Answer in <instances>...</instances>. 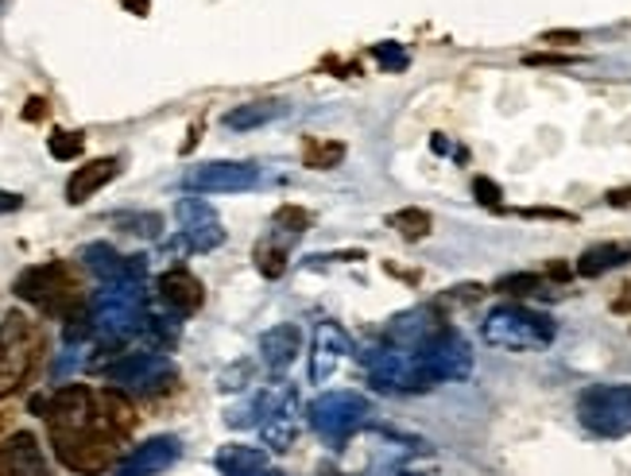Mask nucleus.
<instances>
[{
    "label": "nucleus",
    "instance_id": "33",
    "mask_svg": "<svg viewBox=\"0 0 631 476\" xmlns=\"http://www.w3.org/2000/svg\"><path fill=\"white\" fill-rule=\"evenodd\" d=\"M484 295V287H476V283H465V287H450V295H442V298H435V310H442V306H473L476 298Z\"/></svg>",
    "mask_w": 631,
    "mask_h": 476
},
{
    "label": "nucleus",
    "instance_id": "28",
    "mask_svg": "<svg viewBox=\"0 0 631 476\" xmlns=\"http://www.w3.org/2000/svg\"><path fill=\"white\" fill-rule=\"evenodd\" d=\"M288 245H279V240L263 237L260 245H256V268H260L263 280H279L283 271H288Z\"/></svg>",
    "mask_w": 631,
    "mask_h": 476
},
{
    "label": "nucleus",
    "instance_id": "2",
    "mask_svg": "<svg viewBox=\"0 0 631 476\" xmlns=\"http://www.w3.org/2000/svg\"><path fill=\"white\" fill-rule=\"evenodd\" d=\"M481 337L484 345L508 349V353H539L557 337V326L550 314L531 310L523 303H500L484 314Z\"/></svg>",
    "mask_w": 631,
    "mask_h": 476
},
{
    "label": "nucleus",
    "instance_id": "40",
    "mask_svg": "<svg viewBox=\"0 0 631 476\" xmlns=\"http://www.w3.org/2000/svg\"><path fill=\"white\" fill-rule=\"evenodd\" d=\"M542 39H547V43H574L577 35H574V32H547Z\"/></svg>",
    "mask_w": 631,
    "mask_h": 476
},
{
    "label": "nucleus",
    "instance_id": "34",
    "mask_svg": "<svg viewBox=\"0 0 631 476\" xmlns=\"http://www.w3.org/2000/svg\"><path fill=\"white\" fill-rule=\"evenodd\" d=\"M473 197L481 202V206H488V209H500L504 206V202H500L504 190L496 186L493 179H484V174H481V179H473Z\"/></svg>",
    "mask_w": 631,
    "mask_h": 476
},
{
    "label": "nucleus",
    "instance_id": "19",
    "mask_svg": "<svg viewBox=\"0 0 631 476\" xmlns=\"http://www.w3.org/2000/svg\"><path fill=\"white\" fill-rule=\"evenodd\" d=\"M298 353H303V329L295 321H279L260 333V361L268 364V372H288Z\"/></svg>",
    "mask_w": 631,
    "mask_h": 476
},
{
    "label": "nucleus",
    "instance_id": "43",
    "mask_svg": "<svg viewBox=\"0 0 631 476\" xmlns=\"http://www.w3.org/2000/svg\"><path fill=\"white\" fill-rule=\"evenodd\" d=\"M399 476H435V473H399Z\"/></svg>",
    "mask_w": 631,
    "mask_h": 476
},
{
    "label": "nucleus",
    "instance_id": "16",
    "mask_svg": "<svg viewBox=\"0 0 631 476\" xmlns=\"http://www.w3.org/2000/svg\"><path fill=\"white\" fill-rule=\"evenodd\" d=\"M353 353V341L337 321H322L314 329V349H311V384H326L337 369H341L345 356Z\"/></svg>",
    "mask_w": 631,
    "mask_h": 476
},
{
    "label": "nucleus",
    "instance_id": "35",
    "mask_svg": "<svg viewBox=\"0 0 631 476\" xmlns=\"http://www.w3.org/2000/svg\"><path fill=\"white\" fill-rule=\"evenodd\" d=\"M248 372H252V364H237V369H229L222 376V387H225V392H237V387H245Z\"/></svg>",
    "mask_w": 631,
    "mask_h": 476
},
{
    "label": "nucleus",
    "instance_id": "26",
    "mask_svg": "<svg viewBox=\"0 0 631 476\" xmlns=\"http://www.w3.org/2000/svg\"><path fill=\"white\" fill-rule=\"evenodd\" d=\"M387 229H395L403 240H422L430 229H435V217H430L427 209L407 206V209H395V214L387 217Z\"/></svg>",
    "mask_w": 631,
    "mask_h": 476
},
{
    "label": "nucleus",
    "instance_id": "1",
    "mask_svg": "<svg viewBox=\"0 0 631 476\" xmlns=\"http://www.w3.org/2000/svg\"><path fill=\"white\" fill-rule=\"evenodd\" d=\"M86 318H90L98 345H121L128 337L144 333V326H148L144 280L101 283V291H93L90 306H86Z\"/></svg>",
    "mask_w": 631,
    "mask_h": 476
},
{
    "label": "nucleus",
    "instance_id": "5",
    "mask_svg": "<svg viewBox=\"0 0 631 476\" xmlns=\"http://www.w3.org/2000/svg\"><path fill=\"white\" fill-rule=\"evenodd\" d=\"M43 353V329L24 310L4 314L0 321V399H9L27 376Z\"/></svg>",
    "mask_w": 631,
    "mask_h": 476
},
{
    "label": "nucleus",
    "instance_id": "36",
    "mask_svg": "<svg viewBox=\"0 0 631 476\" xmlns=\"http://www.w3.org/2000/svg\"><path fill=\"white\" fill-rule=\"evenodd\" d=\"M20 206H24V197L12 194V190H0V217H4V214H16Z\"/></svg>",
    "mask_w": 631,
    "mask_h": 476
},
{
    "label": "nucleus",
    "instance_id": "32",
    "mask_svg": "<svg viewBox=\"0 0 631 476\" xmlns=\"http://www.w3.org/2000/svg\"><path fill=\"white\" fill-rule=\"evenodd\" d=\"M372 55H376V63L384 66V70H392V75H403V70L410 66V55L399 47V43H376Z\"/></svg>",
    "mask_w": 631,
    "mask_h": 476
},
{
    "label": "nucleus",
    "instance_id": "24",
    "mask_svg": "<svg viewBox=\"0 0 631 476\" xmlns=\"http://www.w3.org/2000/svg\"><path fill=\"white\" fill-rule=\"evenodd\" d=\"M306 229H311V214H306V209H298V206H279L275 217H271V225H268V237L291 248L298 237H303Z\"/></svg>",
    "mask_w": 631,
    "mask_h": 476
},
{
    "label": "nucleus",
    "instance_id": "38",
    "mask_svg": "<svg viewBox=\"0 0 631 476\" xmlns=\"http://www.w3.org/2000/svg\"><path fill=\"white\" fill-rule=\"evenodd\" d=\"M527 63H531V66H562V63H574V58H566V55H531Z\"/></svg>",
    "mask_w": 631,
    "mask_h": 476
},
{
    "label": "nucleus",
    "instance_id": "9",
    "mask_svg": "<svg viewBox=\"0 0 631 476\" xmlns=\"http://www.w3.org/2000/svg\"><path fill=\"white\" fill-rule=\"evenodd\" d=\"M415 356L422 376L430 379V387L453 384V379H465L469 372H473V349H469V341L453 326H446L442 333H438L435 341H427Z\"/></svg>",
    "mask_w": 631,
    "mask_h": 476
},
{
    "label": "nucleus",
    "instance_id": "23",
    "mask_svg": "<svg viewBox=\"0 0 631 476\" xmlns=\"http://www.w3.org/2000/svg\"><path fill=\"white\" fill-rule=\"evenodd\" d=\"M214 465L222 476H252L260 473V468H268V450H256V445H222Z\"/></svg>",
    "mask_w": 631,
    "mask_h": 476
},
{
    "label": "nucleus",
    "instance_id": "11",
    "mask_svg": "<svg viewBox=\"0 0 631 476\" xmlns=\"http://www.w3.org/2000/svg\"><path fill=\"white\" fill-rule=\"evenodd\" d=\"M364 364H369V379L380 392H430V379L418 369V356L407 349H376Z\"/></svg>",
    "mask_w": 631,
    "mask_h": 476
},
{
    "label": "nucleus",
    "instance_id": "41",
    "mask_svg": "<svg viewBox=\"0 0 631 476\" xmlns=\"http://www.w3.org/2000/svg\"><path fill=\"white\" fill-rule=\"evenodd\" d=\"M124 9H132L136 16H148V0H124Z\"/></svg>",
    "mask_w": 631,
    "mask_h": 476
},
{
    "label": "nucleus",
    "instance_id": "4",
    "mask_svg": "<svg viewBox=\"0 0 631 476\" xmlns=\"http://www.w3.org/2000/svg\"><path fill=\"white\" fill-rule=\"evenodd\" d=\"M121 430L113 422H93L82 430H50V445H55L58 461L78 476H101L109 468H116V442Z\"/></svg>",
    "mask_w": 631,
    "mask_h": 476
},
{
    "label": "nucleus",
    "instance_id": "17",
    "mask_svg": "<svg viewBox=\"0 0 631 476\" xmlns=\"http://www.w3.org/2000/svg\"><path fill=\"white\" fill-rule=\"evenodd\" d=\"M0 473L4 476H50L47 453L32 430H16L0 445Z\"/></svg>",
    "mask_w": 631,
    "mask_h": 476
},
{
    "label": "nucleus",
    "instance_id": "22",
    "mask_svg": "<svg viewBox=\"0 0 631 476\" xmlns=\"http://www.w3.org/2000/svg\"><path fill=\"white\" fill-rule=\"evenodd\" d=\"M288 113V101H248V105H237L225 113V128L229 132H252V128H263V124L279 121V116Z\"/></svg>",
    "mask_w": 631,
    "mask_h": 476
},
{
    "label": "nucleus",
    "instance_id": "37",
    "mask_svg": "<svg viewBox=\"0 0 631 476\" xmlns=\"http://www.w3.org/2000/svg\"><path fill=\"white\" fill-rule=\"evenodd\" d=\"M43 116H47V101H43V98H32V101H27L24 121H43Z\"/></svg>",
    "mask_w": 631,
    "mask_h": 476
},
{
    "label": "nucleus",
    "instance_id": "12",
    "mask_svg": "<svg viewBox=\"0 0 631 476\" xmlns=\"http://www.w3.org/2000/svg\"><path fill=\"white\" fill-rule=\"evenodd\" d=\"M174 217L182 225V237H187L190 252H214V248L225 245V229H222V217L217 209L205 202V197H182L174 206Z\"/></svg>",
    "mask_w": 631,
    "mask_h": 476
},
{
    "label": "nucleus",
    "instance_id": "8",
    "mask_svg": "<svg viewBox=\"0 0 631 476\" xmlns=\"http://www.w3.org/2000/svg\"><path fill=\"white\" fill-rule=\"evenodd\" d=\"M179 369L164 353H128L121 361L105 364V379L121 395H156L174 384Z\"/></svg>",
    "mask_w": 631,
    "mask_h": 476
},
{
    "label": "nucleus",
    "instance_id": "30",
    "mask_svg": "<svg viewBox=\"0 0 631 476\" xmlns=\"http://www.w3.org/2000/svg\"><path fill=\"white\" fill-rule=\"evenodd\" d=\"M113 225L121 233H132V237H148V240H156L159 233H164V217H159V214H116Z\"/></svg>",
    "mask_w": 631,
    "mask_h": 476
},
{
    "label": "nucleus",
    "instance_id": "39",
    "mask_svg": "<svg viewBox=\"0 0 631 476\" xmlns=\"http://www.w3.org/2000/svg\"><path fill=\"white\" fill-rule=\"evenodd\" d=\"M608 206H631V186H623V190H612V194L605 197Z\"/></svg>",
    "mask_w": 631,
    "mask_h": 476
},
{
    "label": "nucleus",
    "instance_id": "44",
    "mask_svg": "<svg viewBox=\"0 0 631 476\" xmlns=\"http://www.w3.org/2000/svg\"><path fill=\"white\" fill-rule=\"evenodd\" d=\"M0 476H4V473H0Z\"/></svg>",
    "mask_w": 631,
    "mask_h": 476
},
{
    "label": "nucleus",
    "instance_id": "31",
    "mask_svg": "<svg viewBox=\"0 0 631 476\" xmlns=\"http://www.w3.org/2000/svg\"><path fill=\"white\" fill-rule=\"evenodd\" d=\"M496 291H504V295H539V291H547V275H539V271L504 275V280L496 283Z\"/></svg>",
    "mask_w": 631,
    "mask_h": 476
},
{
    "label": "nucleus",
    "instance_id": "15",
    "mask_svg": "<svg viewBox=\"0 0 631 476\" xmlns=\"http://www.w3.org/2000/svg\"><path fill=\"white\" fill-rule=\"evenodd\" d=\"M82 263L90 275L101 283H121V280H144L148 275V256H121L105 240H93L82 248Z\"/></svg>",
    "mask_w": 631,
    "mask_h": 476
},
{
    "label": "nucleus",
    "instance_id": "6",
    "mask_svg": "<svg viewBox=\"0 0 631 476\" xmlns=\"http://www.w3.org/2000/svg\"><path fill=\"white\" fill-rule=\"evenodd\" d=\"M577 422L593 438H628L631 434V384H593L577 395Z\"/></svg>",
    "mask_w": 631,
    "mask_h": 476
},
{
    "label": "nucleus",
    "instance_id": "29",
    "mask_svg": "<svg viewBox=\"0 0 631 476\" xmlns=\"http://www.w3.org/2000/svg\"><path fill=\"white\" fill-rule=\"evenodd\" d=\"M82 148H86V136L82 132H63V128H55L47 136V151H50V159H58V163H75L78 156H82Z\"/></svg>",
    "mask_w": 631,
    "mask_h": 476
},
{
    "label": "nucleus",
    "instance_id": "7",
    "mask_svg": "<svg viewBox=\"0 0 631 476\" xmlns=\"http://www.w3.org/2000/svg\"><path fill=\"white\" fill-rule=\"evenodd\" d=\"M369 415H372V403L364 399L361 392H322L318 399L306 407V419H311L314 434L326 445H334V450H341V445L369 422Z\"/></svg>",
    "mask_w": 631,
    "mask_h": 476
},
{
    "label": "nucleus",
    "instance_id": "13",
    "mask_svg": "<svg viewBox=\"0 0 631 476\" xmlns=\"http://www.w3.org/2000/svg\"><path fill=\"white\" fill-rule=\"evenodd\" d=\"M182 457V442L174 434H159V438H148L144 445H136L132 453H124L116 461L113 476H159Z\"/></svg>",
    "mask_w": 631,
    "mask_h": 476
},
{
    "label": "nucleus",
    "instance_id": "27",
    "mask_svg": "<svg viewBox=\"0 0 631 476\" xmlns=\"http://www.w3.org/2000/svg\"><path fill=\"white\" fill-rule=\"evenodd\" d=\"M345 159V144L341 140H306L303 144V163L311 171H334Z\"/></svg>",
    "mask_w": 631,
    "mask_h": 476
},
{
    "label": "nucleus",
    "instance_id": "20",
    "mask_svg": "<svg viewBox=\"0 0 631 476\" xmlns=\"http://www.w3.org/2000/svg\"><path fill=\"white\" fill-rule=\"evenodd\" d=\"M631 263V240H600V245H589L574 263V275L582 280H600L608 271H620Z\"/></svg>",
    "mask_w": 631,
    "mask_h": 476
},
{
    "label": "nucleus",
    "instance_id": "25",
    "mask_svg": "<svg viewBox=\"0 0 631 476\" xmlns=\"http://www.w3.org/2000/svg\"><path fill=\"white\" fill-rule=\"evenodd\" d=\"M295 434H298V419H295V407H288V411L271 415L268 422H260V438L268 450L275 453H288L291 445H295Z\"/></svg>",
    "mask_w": 631,
    "mask_h": 476
},
{
    "label": "nucleus",
    "instance_id": "18",
    "mask_svg": "<svg viewBox=\"0 0 631 476\" xmlns=\"http://www.w3.org/2000/svg\"><path fill=\"white\" fill-rule=\"evenodd\" d=\"M156 291H159V303L167 306V314H171V318H190V314L202 310V303H205L202 280H198V275H190L187 268L164 271V275H159V283H156Z\"/></svg>",
    "mask_w": 631,
    "mask_h": 476
},
{
    "label": "nucleus",
    "instance_id": "10",
    "mask_svg": "<svg viewBox=\"0 0 631 476\" xmlns=\"http://www.w3.org/2000/svg\"><path fill=\"white\" fill-rule=\"evenodd\" d=\"M260 182V167L256 163H237V159H214V163H198L182 174V186L190 194H240L252 190Z\"/></svg>",
    "mask_w": 631,
    "mask_h": 476
},
{
    "label": "nucleus",
    "instance_id": "3",
    "mask_svg": "<svg viewBox=\"0 0 631 476\" xmlns=\"http://www.w3.org/2000/svg\"><path fill=\"white\" fill-rule=\"evenodd\" d=\"M24 303L40 306L43 314H55V318H78L82 310V291H78L75 271L66 268L63 260H50V263H35V268H24L12 283Z\"/></svg>",
    "mask_w": 631,
    "mask_h": 476
},
{
    "label": "nucleus",
    "instance_id": "21",
    "mask_svg": "<svg viewBox=\"0 0 631 476\" xmlns=\"http://www.w3.org/2000/svg\"><path fill=\"white\" fill-rule=\"evenodd\" d=\"M121 174V159L116 156H105V159H93V163H82L70 179H66V202L70 206H82L98 194L105 182H113Z\"/></svg>",
    "mask_w": 631,
    "mask_h": 476
},
{
    "label": "nucleus",
    "instance_id": "14",
    "mask_svg": "<svg viewBox=\"0 0 631 476\" xmlns=\"http://www.w3.org/2000/svg\"><path fill=\"white\" fill-rule=\"evenodd\" d=\"M442 329H446V321L438 318L435 306H415V310H403L387 321V345L418 353V349L427 345V341H435Z\"/></svg>",
    "mask_w": 631,
    "mask_h": 476
},
{
    "label": "nucleus",
    "instance_id": "42",
    "mask_svg": "<svg viewBox=\"0 0 631 476\" xmlns=\"http://www.w3.org/2000/svg\"><path fill=\"white\" fill-rule=\"evenodd\" d=\"M252 476H283L279 468H260V473H252Z\"/></svg>",
    "mask_w": 631,
    "mask_h": 476
}]
</instances>
